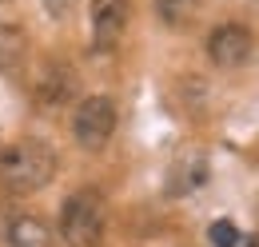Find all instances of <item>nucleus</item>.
Returning a JSON list of instances; mask_svg holds the SVG:
<instances>
[{"instance_id":"f257e3e1","label":"nucleus","mask_w":259,"mask_h":247,"mask_svg":"<svg viewBox=\"0 0 259 247\" xmlns=\"http://www.w3.org/2000/svg\"><path fill=\"white\" fill-rule=\"evenodd\" d=\"M56 176V152L40 140H20L0 155V187L12 195H32L52 184Z\"/></svg>"},{"instance_id":"f03ea898","label":"nucleus","mask_w":259,"mask_h":247,"mask_svg":"<svg viewBox=\"0 0 259 247\" xmlns=\"http://www.w3.org/2000/svg\"><path fill=\"white\" fill-rule=\"evenodd\" d=\"M60 235L72 247H96L104 235V195L96 187L72 191L60 208Z\"/></svg>"},{"instance_id":"7ed1b4c3","label":"nucleus","mask_w":259,"mask_h":247,"mask_svg":"<svg viewBox=\"0 0 259 247\" xmlns=\"http://www.w3.org/2000/svg\"><path fill=\"white\" fill-rule=\"evenodd\" d=\"M116 120H120V112H116V100L112 96H84L76 104V112H72V140L84 152H100L112 140Z\"/></svg>"},{"instance_id":"20e7f679","label":"nucleus","mask_w":259,"mask_h":247,"mask_svg":"<svg viewBox=\"0 0 259 247\" xmlns=\"http://www.w3.org/2000/svg\"><path fill=\"white\" fill-rule=\"evenodd\" d=\"M76 92H80V80H76V72H72L64 60H48L36 72L32 100H36L40 112H60L64 104L76 100Z\"/></svg>"},{"instance_id":"39448f33","label":"nucleus","mask_w":259,"mask_h":247,"mask_svg":"<svg viewBox=\"0 0 259 247\" xmlns=\"http://www.w3.org/2000/svg\"><path fill=\"white\" fill-rule=\"evenodd\" d=\"M251 32L243 28V24H220V28L207 32V60L215 64V68H239V64H247L251 56Z\"/></svg>"},{"instance_id":"423d86ee","label":"nucleus","mask_w":259,"mask_h":247,"mask_svg":"<svg viewBox=\"0 0 259 247\" xmlns=\"http://www.w3.org/2000/svg\"><path fill=\"white\" fill-rule=\"evenodd\" d=\"M132 20V0H92V40L100 52H112Z\"/></svg>"},{"instance_id":"0eeeda50","label":"nucleus","mask_w":259,"mask_h":247,"mask_svg":"<svg viewBox=\"0 0 259 247\" xmlns=\"http://www.w3.org/2000/svg\"><path fill=\"white\" fill-rule=\"evenodd\" d=\"M207 155L203 152H184L171 168H167V195L171 199H180V195H192V191H199V187L207 184Z\"/></svg>"},{"instance_id":"6e6552de","label":"nucleus","mask_w":259,"mask_h":247,"mask_svg":"<svg viewBox=\"0 0 259 247\" xmlns=\"http://www.w3.org/2000/svg\"><path fill=\"white\" fill-rule=\"evenodd\" d=\"M8 247H52V227L36 216H16L8 223Z\"/></svg>"},{"instance_id":"1a4fd4ad","label":"nucleus","mask_w":259,"mask_h":247,"mask_svg":"<svg viewBox=\"0 0 259 247\" xmlns=\"http://www.w3.org/2000/svg\"><path fill=\"white\" fill-rule=\"evenodd\" d=\"M28 56V32L20 24H0V72H16Z\"/></svg>"},{"instance_id":"9d476101","label":"nucleus","mask_w":259,"mask_h":247,"mask_svg":"<svg viewBox=\"0 0 259 247\" xmlns=\"http://www.w3.org/2000/svg\"><path fill=\"white\" fill-rule=\"evenodd\" d=\"M199 12V0H156V16L167 28H188Z\"/></svg>"},{"instance_id":"9b49d317","label":"nucleus","mask_w":259,"mask_h":247,"mask_svg":"<svg viewBox=\"0 0 259 247\" xmlns=\"http://www.w3.org/2000/svg\"><path fill=\"white\" fill-rule=\"evenodd\" d=\"M207 239L215 247H235L239 243V227H235L231 219H215V223L207 227Z\"/></svg>"},{"instance_id":"f8f14e48","label":"nucleus","mask_w":259,"mask_h":247,"mask_svg":"<svg viewBox=\"0 0 259 247\" xmlns=\"http://www.w3.org/2000/svg\"><path fill=\"white\" fill-rule=\"evenodd\" d=\"M72 8H76V0H44V12H48L52 20H68Z\"/></svg>"}]
</instances>
